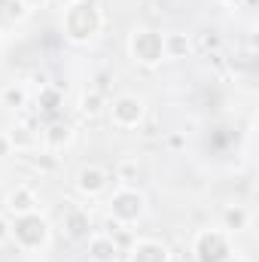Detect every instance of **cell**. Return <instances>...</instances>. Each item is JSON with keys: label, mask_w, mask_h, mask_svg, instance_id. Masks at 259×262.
I'll return each instance as SVG.
<instances>
[{"label": "cell", "mask_w": 259, "mask_h": 262, "mask_svg": "<svg viewBox=\"0 0 259 262\" xmlns=\"http://www.w3.org/2000/svg\"><path fill=\"white\" fill-rule=\"evenodd\" d=\"M250 226V210L244 207V204H226L223 207V213H220V229H226L232 238L238 235V232H244Z\"/></svg>", "instance_id": "2e32d148"}, {"label": "cell", "mask_w": 259, "mask_h": 262, "mask_svg": "<svg viewBox=\"0 0 259 262\" xmlns=\"http://www.w3.org/2000/svg\"><path fill=\"white\" fill-rule=\"evenodd\" d=\"M61 107H64V95L55 89V85H49V82H43L40 85V95H37V116H46V119H58V113H61Z\"/></svg>", "instance_id": "9a60e30c"}, {"label": "cell", "mask_w": 259, "mask_h": 262, "mask_svg": "<svg viewBox=\"0 0 259 262\" xmlns=\"http://www.w3.org/2000/svg\"><path fill=\"white\" fill-rule=\"evenodd\" d=\"M6 241H9V216L0 210V247H3Z\"/></svg>", "instance_id": "44dd1931"}, {"label": "cell", "mask_w": 259, "mask_h": 262, "mask_svg": "<svg viewBox=\"0 0 259 262\" xmlns=\"http://www.w3.org/2000/svg\"><path fill=\"white\" fill-rule=\"evenodd\" d=\"M104 113L110 116V122L119 131H134V128H140L143 119H146V101L140 95H134V92H122L113 101H107Z\"/></svg>", "instance_id": "8992f818"}, {"label": "cell", "mask_w": 259, "mask_h": 262, "mask_svg": "<svg viewBox=\"0 0 259 262\" xmlns=\"http://www.w3.org/2000/svg\"><path fill=\"white\" fill-rule=\"evenodd\" d=\"M226 262H253V259H250V256H244V253H232Z\"/></svg>", "instance_id": "d4e9b609"}, {"label": "cell", "mask_w": 259, "mask_h": 262, "mask_svg": "<svg viewBox=\"0 0 259 262\" xmlns=\"http://www.w3.org/2000/svg\"><path fill=\"white\" fill-rule=\"evenodd\" d=\"M104 110H107V98H104V92L89 89V92H82V95H79V113H82V116L95 119V116H101Z\"/></svg>", "instance_id": "ac0fdd59"}, {"label": "cell", "mask_w": 259, "mask_h": 262, "mask_svg": "<svg viewBox=\"0 0 259 262\" xmlns=\"http://www.w3.org/2000/svg\"><path fill=\"white\" fill-rule=\"evenodd\" d=\"M146 213V195L137 186H116L107 195V220L119 223V226H137Z\"/></svg>", "instance_id": "3957f363"}, {"label": "cell", "mask_w": 259, "mask_h": 262, "mask_svg": "<svg viewBox=\"0 0 259 262\" xmlns=\"http://www.w3.org/2000/svg\"><path fill=\"white\" fill-rule=\"evenodd\" d=\"M73 137H76V131H73L70 122H64V119H49L43 125V149L61 152V149H67L73 143Z\"/></svg>", "instance_id": "4fadbf2b"}, {"label": "cell", "mask_w": 259, "mask_h": 262, "mask_svg": "<svg viewBox=\"0 0 259 262\" xmlns=\"http://www.w3.org/2000/svg\"><path fill=\"white\" fill-rule=\"evenodd\" d=\"M104 31V12L92 0H70L61 9V34L67 43L85 46Z\"/></svg>", "instance_id": "6da1fadb"}, {"label": "cell", "mask_w": 259, "mask_h": 262, "mask_svg": "<svg viewBox=\"0 0 259 262\" xmlns=\"http://www.w3.org/2000/svg\"><path fill=\"white\" fill-rule=\"evenodd\" d=\"M18 3H21V6H25L28 12H31V9H40V6H43L46 0H18Z\"/></svg>", "instance_id": "603a6c76"}, {"label": "cell", "mask_w": 259, "mask_h": 262, "mask_svg": "<svg viewBox=\"0 0 259 262\" xmlns=\"http://www.w3.org/2000/svg\"><path fill=\"white\" fill-rule=\"evenodd\" d=\"M40 210V192L28 183H18L12 186L6 198H3V213L12 220V216H25V213H37Z\"/></svg>", "instance_id": "9c48e42d"}, {"label": "cell", "mask_w": 259, "mask_h": 262, "mask_svg": "<svg viewBox=\"0 0 259 262\" xmlns=\"http://www.w3.org/2000/svg\"><path fill=\"white\" fill-rule=\"evenodd\" d=\"M192 259L195 262H226L235 253V244H232V235L220 226L213 229H198L192 235Z\"/></svg>", "instance_id": "277c9868"}, {"label": "cell", "mask_w": 259, "mask_h": 262, "mask_svg": "<svg viewBox=\"0 0 259 262\" xmlns=\"http://www.w3.org/2000/svg\"><path fill=\"white\" fill-rule=\"evenodd\" d=\"M220 3H223V6H229V9H238V6H244L247 0H220Z\"/></svg>", "instance_id": "cb8c5ba5"}, {"label": "cell", "mask_w": 259, "mask_h": 262, "mask_svg": "<svg viewBox=\"0 0 259 262\" xmlns=\"http://www.w3.org/2000/svg\"><path fill=\"white\" fill-rule=\"evenodd\" d=\"M12 149H9V140H6V131H0V159L3 156H9Z\"/></svg>", "instance_id": "7402d4cb"}, {"label": "cell", "mask_w": 259, "mask_h": 262, "mask_svg": "<svg viewBox=\"0 0 259 262\" xmlns=\"http://www.w3.org/2000/svg\"><path fill=\"white\" fill-rule=\"evenodd\" d=\"M9 241L21 253H40L52 241V223L40 210L37 213H25V216H12L9 220Z\"/></svg>", "instance_id": "7a4b0ae2"}, {"label": "cell", "mask_w": 259, "mask_h": 262, "mask_svg": "<svg viewBox=\"0 0 259 262\" xmlns=\"http://www.w3.org/2000/svg\"><path fill=\"white\" fill-rule=\"evenodd\" d=\"M6 140H9V149L25 152V156H34V152L43 149V125L25 116V119H18L12 128L6 131Z\"/></svg>", "instance_id": "52a82bcc"}, {"label": "cell", "mask_w": 259, "mask_h": 262, "mask_svg": "<svg viewBox=\"0 0 259 262\" xmlns=\"http://www.w3.org/2000/svg\"><path fill=\"white\" fill-rule=\"evenodd\" d=\"M128 58L137 67H159L165 61V52H162V31L146 28V25H137L128 34Z\"/></svg>", "instance_id": "5b68a950"}, {"label": "cell", "mask_w": 259, "mask_h": 262, "mask_svg": "<svg viewBox=\"0 0 259 262\" xmlns=\"http://www.w3.org/2000/svg\"><path fill=\"white\" fill-rule=\"evenodd\" d=\"M28 101H31V95H28L25 82H6L0 89V107H6V110H25Z\"/></svg>", "instance_id": "e0dca14e"}, {"label": "cell", "mask_w": 259, "mask_h": 262, "mask_svg": "<svg viewBox=\"0 0 259 262\" xmlns=\"http://www.w3.org/2000/svg\"><path fill=\"white\" fill-rule=\"evenodd\" d=\"M162 52H165V61H183L192 55V37L186 31H165L162 34Z\"/></svg>", "instance_id": "5bb4252c"}, {"label": "cell", "mask_w": 259, "mask_h": 262, "mask_svg": "<svg viewBox=\"0 0 259 262\" xmlns=\"http://www.w3.org/2000/svg\"><path fill=\"white\" fill-rule=\"evenodd\" d=\"M168 149H174V152L186 149V134H168Z\"/></svg>", "instance_id": "ffe728a7"}, {"label": "cell", "mask_w": 259, "mask_h": 262, "mask_svg": "<svg viewBox=\"0 0 259 262\" xmlns=\"http://www.w3.org/2000/svg\"><path fill=\"white\" fill-rule=\"evenodd\" d=\"M122 253L125 262H171V247L159 238H134Z\"/></svg>", "instance_id": "30bf717a"}, {"label": "cell", "mask_w": 259, "mask_h": 262, "mask_svg": "<svg viewBox=\"0 0 259 262\" xmlns=\"http://www.w3.org/2000/svg\"><path fill=\"white\" fill-rule=\"evenodd\" d=\"M140 177V162L137 159H122L116 165V180L119 186H134V180Z\"/></svg>", "instance_id": "d6986e66"}, {"label": "cell", "mask_w": 259, "mask_h": 262, "mask_svg": "<svg viewBox=\"0 0 259 262\" xmlns=\"http://www.w3.org/2000/svg\"><path fill=\"white\" fill-rule=\"evenodd\" d=\"M110 183H113V180H110V171L101 168V165H95V162L82 165V168L73 174V189L82 198H101L110 189Z\"/></svg>", "instance_id": "ba28073f"}, {"label": "cell", "mask_w": 259, "mask_h": 262, "mask_svg": "<svg viewBox=\"0 0 259 262\" xmlns=\"http://www.w3.org/2000/svg\"><path fill=\"white\" fill-rule=\"evenodd\" d=\"M85 253L92 262H119L122 256V244L116 241V235L110 232H92L85 238Z\"/></svg>", "instance_id": "7c38bea8"}, {"label": "cell", "mask_w": 259, "mask_h": 262, "mask_svg": "<svg viewBox=\"0 0 259 262\" xmlns=\"http://www.w3.org/2000/svg\"><path fill=\"white\" fill-rule=\"evenodd\" d=\"M61 232H64V238L70 241H85L95 229H92V213H89V207H82V204H70L64 213H61Z\"/></svg>", "instance_id": "8fae6325"}]
</instances>
